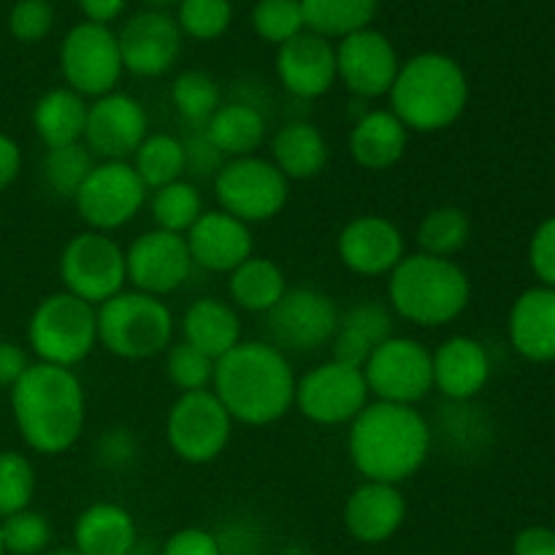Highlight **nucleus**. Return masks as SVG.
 Returning <instances> with one entry per match:
<instances>
[{"instance_id": "obj_1", "label": "nucleus", "mask_w": 555, "mask_h": 555, "mask_svg": "<svg viewBox=\"0 0 555 555\" xmlns=\"http://www.w3.org/2000/svg\"><path fill=\"white\" fill-rule=\"evenodd\" d=\"M296 383L298 374L285 352L266 339H242L215 363L211 393L233 423L266 428L291 415Z\"/></svg>"}, {"instance_id": "obj_2", "label": "nucleus", "mask_w": 555, "mask_h": 555, "mask_svg": "<svg viewBox=\"0 0 555 555\" xmlns=\"http://www.w3.org/2000/svg\"><path fill=\"white\" fill-rule=\"evenodd\" d=\"M347 428V455L361 480L401 486L431 455L434 428L417 406L369 401Z\"/></svg>"}, {"instance_id": "obj_3", "label": "nucleus", "mask_w": 555, "mask_h": 555, "mask_svg": "<svg viewBox=\"0 0 555 555\" xmlns=\"http://www.w3.org/2000/svg\"><path fill=\"white\" fill-rule=\"evenodd\" d=\"M11 415L22 442L38 455H63L81 439L87 393L74 369L33 361L9 390Z\"/></svg>"}, {"instance_id": "obj_4", "label": "nucleus", "mask_w": 555, "mask_h": 555, "mask_svg": "<svg viewBox=\"0 0 555 555\" xmlns=\"http://www.w3.org/2000/svg\"><path fill=\"white\" fill-rule=\"evenodd\" d=\"M469 76L444 52H421L401 63L388 92L390 112L410 133H442L464 117L469 106Z\"/></svg>"}, {"instance_id": "obj_5", "label": "nucleus", "mask_w": 555, "mask_h": 555, "mask_svg": "<svg viewBox=\"0 0 555 555\" xmlns=\"http://www.w3.org/2000/svg\"><path fill=\"white\" fill-rule=\"evenodd\" d=\"M472 280L453 258L406 253L388 276V307L393 318L417 328H444L466 312Z\"/></svg>"}, {"instance_id": "obj_6", "label": "nucleus", "mask_w": 555, "mask_h": 555, "mask_svg": "<svg viewBox=\"0 0 555 555\" xmlns=\"http://www.w3.org/2000/svg\"><path fill=\"white\" fill-rule=\"evenodd\" d=\"M177 318L166 298L125 287L98 307V345L119 361H150L173 345Z\"/></svg>"}, {"instance_id": "obj_7", "label": "nucleus", "mask_w": 555, "mask_h": 555, "mask_svg": "<svg viewBox=\"0 0 555 555\" xmlns=\"http://www.w3.org/2000/svg\"><path fill=\"white\" fill-rule=\"evenodd\" d=\"M98 347V307L57 291L36 304L27 320V350L38 363L74 369Z\"/></svg>"}, {"instance_id": "obj_8", "label": "nucleus", "mask_w": 555, "mask_h": 555, "mask_svg": "<svg viewBox=\"0 0 555 555\" xmlns=\"http://www.w3.org/2000/svg\"><path fill=\"white\" fill-rule=\"evenodd\" d=\"M217 209L253 225L276 220L291 201V182L260 155L231 157L211 179Z\"/></svg>"}, {"instance_id": "obj_9", "label": "nucleus", "mask_w": 555, "mask_h": 555, "mask_svg": "<svg viewBox=\"0 0 555 555\" xmlns=\"http://www.w3.org/2000/svg\"><path fill=\"white\" fill-rule=\"evenodd\" d=\"M57 271L63 291L92 307H101L128 287L125 247L112 233L90 228L65 242Z\"/></svg>"}, {"instance_id": "obj_10", "label": "nucleus", "mask_w": 555, "mask_h": 555, "mask_svg": "<svg viewBox=\"0 0 555 555\" xmlns=\"http://www.w3.org/2000/svg\"><path fill=\"white\" fill-rule=\"evenodd\" d=\"M233 426V417L211 390L179 393L166 415V442L179 461L204 466L225 453Z\"/></svg>"}, {"instance_id": "obj_11", "label": "nucleus", "mask_w": 555, "mask_h": 555, "mask_svg": "<svg viewBox=\"0 0 555 555\" xmlns=\"http://www.w3.org/2000/svg\"><path fill=\"white\" fill-rule=\"evenodd\" d=\"M339 307L318 287H287L282 301L266 314V341L291 356H312L328 347L339 328Z\"/></svg>"}, {"instance_id": "obj_12", "label": "nucleus", "mask_w": 555, "mask_h": 555, "mask_svg": "<svg viewBox=\"0 0 555 555\" xmlns=\"http://www.w3.org/2000/svg\"><path fill=\"white\" fill-rule=\"evenodd\" d=\"M150 190L130 160H98L70 204L90 231L114 233L144 211Z\"/></svg>"}, {"instance_id": "obj_13", "label": "nucleus", "mask_w": 555, "mask_h": 555, "mask_svg": "<svg viewBox=\"0 0 555 555\" xmlns=\"http://www.w3.org/2000/svg\"><path fill=\"white\" fill-rule=\"evenodd\" d=\"M60 74L65 87L87 101L117 90L125 74L117 33L95 22H79L60 43Z\"/></svg>"}, {"instance_id": "obj_14", "label": "nucleus", "mask_w": 555, "mask_h": 555, "mask_svg": "<svg viewBox=\"0 0 555 555\" xmlns=\"http://www.w3.org/2000/svg\"><path fill=\"white\" fill-rule=\"evenodd\" d=\"M369 401L372 393L363 379V369L345 366L328 358L298 377L293 410L301 412V417L314 426L339 428L350 426L366 410Z\"/></svg>"}, {"instance_id": "obj_15", "label": "nucleus", "mask_w": 555, "mask_h": 555, "mask_svg": "<svg viewBox=\"0 0 555 555\" xmlns=\"http://www.w3.org/2000/svg\"><path fill=\"white\" fill-rule=\"evenodd\" d=\"M372 401L417 406L434 390L431 350L421 339L393 334L363 363Z\"/></svg>"}, {"instance_id": "obj_16", "label": "nucleus", "mask_w": 555, "mask_h": 555, "mask_svg": "<svg viewBox=\"0 0 555 555\" xmlns=\"http://www.w3.org/2000/svg\"><path fill=\"white\" fill-rule=\"evenodd\" d=\"M125 271L130 291L166 298L190 280L193 258L184 236L150 228L125 247Z\"/></svg>"}, {"instance_id": "obj_17", "label": "nucleus", "mask_w": 555, "mask_h": 555, "mask_svg": "<svg viewBox=\"0 0 555 555\" xmlns=\"http://www.w3.org/2000/svg\"><path fill=\"white\" fill-rule=\"evenodd\" d=\"M146 135H150L146 108L128 92L114 90L87 106L81 144L92 152L95 160H130Z\"/></svg>"}, {"instance_id": "obj_18", "label": "nucleus", "mask_w": 555, "mask_h": 555, "mask_svg": "<svg viewBox=\"0 0 555 555\" xmlns=\"http://www.w3.org/2000/svg\"><path fill=\"white\" fill-rule=\"evenodd\" d=\"M399 68L401 60L393 41L374 27L345 36L336 47V76L361 101L388 95Z\"/></svg>"}, {"instance_id": "obj_19", "label": "nucleus", "mask_w": 555, "mask_h": 555, "mask_svg": "<svg viewBox=\"0 0 555 555\" xmlns=\"http://www.w3.org/2000/svg\"><path fill=\"white\" fill-rule=\"evenodd\" d=\"M182 38L177 16L163 9L139 11L117 33L125 70L139 79L166 76L182 54Z\"/></svg>"}, {"instance_id": "obj_20", "label": "nucleus", "mask_w": 555, "mask_h": 555, "mask_svg": "<svg viewBox=\"0 0 555 555\" xmlns=\"http://www.w3.org/2000/svg\"><path fill=\"white\" fill-rule=\"evenodd\" d=\"M336 255L352 274L379 280L406 258V236L388 217L358 215L336 236Z\"/></svg>"}, {"instance_id": "obj_21", "label": "nucleus", "mask_w": 555, "mask_h": 555, "mask_svg": "<svg viewBox=\"0 0 555 555\" xmlns=\"http://www.w3.org/2000/svg\"><path fill=\"white\" fill-rule=\"evenodd\" d=\"M276 76L293 98L318 101L339 81L336 47L312 30L298 33L296 38L276 47Z\"/></svg>"}, {"instance_id": "obj_22", "label": "nucleus", "mask_w": 555, "mask_h": 555, "mask_svg": "<svg viewBox=\"0 0 555 555\" xmlns=\"http://www.w3.org/2000/svg\"><path fill=\"white\" fill-rule=\"evenodd\" d=\"M491 372V356L475 336L455 334L431 350L434 390L442 393L450 404L475 401L488 388Z\"/></svg>"}, {"instance_id": "obj_23", "label": "nucleus", "mask_w": 555, "mask_h": 555, "mask_svg": "<svg viewBox=\"0 0 555 555\" xmlns=\"http://www.w3.org/2000/svg\"><path fill=\"white\" fill-rule=\"evenodd\" d=\"M193 266L211 274H231L255 255V236L247 222L225 215L222 209H206L184 236Z\"/></svg>"}, {"instance_id": "obj_24", "label": "nucleus", "mask_w": 555, "mask_h": 555, "mask_svg": "<svg viewBox=\"0 0 555 555\" xmlns=\"http://www.w3.org/2000/svg\"><path fill=\"white\" fill-rule=\"evenodd\" d=\"M406 496L401 486L361 480L347 496L341 520L347 534L361 545H383L393 540L406 520Z\"/></svg>"}, {"instance_id": "obj_25", "label": "nucleus", "mask_w": 555, "mask_h": 555, "mask_svg": "<svg viewBox=\"0 0 555 555\" xmlns=\"http://www.w3.org/2000/svg\"><path fill=\"white\" fill-rule=\"evenodd\" d=\"M509 345L531 363L555 361V287L537 285L520 293L509 309Z\"/></svg>"}, {"instance_id": "obj_26", "label": "nucleus", "mask_w": 555, "mask_h": 555, "mask_svg": "<svg viewBox=\"0 0 555 555\" xmlns=\"http://www.w3.org/2000/svg\"><path fill=\"white\" fill-rule=\"evenodd\" d=\"M410 130L390 108H372L363 112L350 128V157L363 171H390L399 166L410 146Z\"/></svg>"}, {"instance_id": "obj_27", "label": "nucleus", "mask_w": 555, "mask_h": 555, "mask_svg": "<svg viewBox=\"0 0 555 555\" xmlns=\"http://www.w3.org/2000/svg\"><path fill=\"white\" fill-rule=\"evenodd\" d=\"M396 318L388 304L361 301L339 314V328L331 339V358L345 366L363 369L374 350L396 334Z\"/></svg>"}, {"instance_id": "obj_28", "label": "nucleus", "mask_w": 555, "mask_h": 555, "mask_svg": "<svg viewBox=\"0 0 555 555\" xmlns=\"http://www.w3.org/2000/svg\"><path fill=\"white\" fill-rule=\"evenodd\" d=\"M179 334H182V341L193 345L195 350L220 361L244 339L242 314L225 298H195L179 320Z\"/></svg>"}, {"instance_id": "obj_29", "label": "nucleus", "mask_w": 555, "mask_h": 555, "mask_svg": "<svg viewBox=\"0 0 555 555\" xmlns=\"http://www.w3.org/2000/svg\"><path fill=\"white\" fill-rule=\"evenodd\" d=\"M269 160L287 182H309L325 171L331 160L328 139L318 125L307 119H291L269 141Z\"/></svg>"}, {"instance_id": "obj_30", "label": "nucleus", "mask_w": 555, "mask_h": 555, "mask_svg": "<svg viewBox=\"0 0 555 555\" xmlns=\"http://www.w3.org/2000/svg\"><path fill=\"white\" fill-rule=\"evenodd\" d=\"M74 551L79 555H133L139 526L133 515L114 502H95L74 520Z\"/></svg>"}, {"instance_id": "obj_31", "label": "nucleus", "mask_w": 555, "mask_h": 555, "mask_svg": "<svg viewBox=\"0 0 555 555\" xmlns=\"http://www.w3.org/2000/svg\"><path fill=\"white\" fill-rule=\"evenodd\" d=\"M204 133L215 144V150L225 160H231V157L258 155L266 133H269V122H266V114L255 103L231 101L222 103L211 114L209 122L204 125Z\"/></svg>"}, {"instance_id": "obj_32", "label": "nucleus", "mask_w": 555, "mask_h": 555, "mask_svg": "<svg viewBox=\"0 0 555 555\" xmlns=\"http://www.w3.org/2000/svg\"><path fill=\"white\" fill-rule=\"evenodd\" d=\"M87 106L90 101L74 92L70 87H54L43 92L33 106V130L47 150L81 144L87 125Z\"/></svg>"}, {"instance_id": "obj_33", "label": "nucleus", "mask_w": 555, "mask_h": 555, "mask_svg": "<svg viewBox=\"0 0 555 555\" xmlns=\"http://www.w3.org/2000/svg\"><path fill=\"white\" fill-rule=\"evenodd\" d=\"M287 274L276 260L253 255L228 274V301L238 312L269 314L287 293Z\"/></svg>"}, {"instance_id": "obj_34", "label": "nucleus", "mask_w": 555, "mask_h": 555, "mask_svg": "<svg viewBox=\"0 0 555 555\" xmlns=\"http://www.w3.org/2000/svg\"><path fill=\"white\" fill-rule=\"evenodd\" d=\"M130 166L152 193V190H160L166 184L184 179V173H188V152H184L179 135L150 133L141 141L139 150L133 152Z\"/></svg>"}, {"instance_id": "obj_35", "label": "nucleus", "mask_w": 555, "mask_h": 555, "mask_svg": "<svg viewBox=\"0 0 555 555\" xmlns=\"http://www.w3.org/2000/svg\"><path fill=\"white\" fill-rule=\"evenodd\" d=\"M377 5L379 0H301L304 25L328 41H341L363 27H372Z\"/></svg>"}, {"instance_id": "obj_36", "label": "nucleus", "mask_w": 555, "mask_h": 555, "mask_svg": "<svg viewBox=\"0 0 555 555\" xmlns=\"http://www.w3.org/2000/svg\"><path fill=\"white\" fill-rule=\"evenodd\" d=\"M472 238V220L461 206H434L421 217L415 231L417 253L455 258Z\"/></svg>"}, {"instance_id": "obj_37", "label": "nucleus", "mask_w": 555, "mask_h": 555, "mask_svg": "<svg viewBox=\"0 0 555 555\" xmlns=\"http://www.w3.org/2000/svg\"><path fill=\"white\" fill-rule=\"evenodd\" d=\"M146 206H150L155 228L168 233H179V236H188L190 228L206 211L204 195L188 179H179V182L166 184V188L152 190Z\"/></svg>"}, {"instance_id": "obj_38", "label": "nucleus", "mask_w": 555, "mask_h": 555, "mask_svg": "<svg viewBox=\"0 0 555 555\" xmlns=\"http://www.w3.org/2000/svg\"><path fill=\"white\" fill-rule=\"evenodd\" d=\"M171 103L190 128H204L211 114L222 106L220 85L201 68L182 70L171 85Z\"/></svg>"}, {"instance_id": "obj_39", "label": "nucleus", "mask_w": 555, "mask_h": 555, "mask_svg": "<svg viewBox=\"0 0 555 555\" xmlns=\"http://www.w3.org/2000/svg\"><path fill=\"white\" fill-rule=\"evenodd\" d=\"M95 157L87 150L85 144H70L60 146V150H47L41 163V177L43 184L52 195L65 201H74V195L79 193L81 182L87 179V173L95 166Z\"/></svg>"}, {"instance_id": "obj_40", "label": "nucleus", "mask_w": 555, "mask_h": 555, "mask_svg": "<svg viewBox=\"0 0 555 555\" xmlns=\"http://www.w3.org/2000/svg\"><path fill=\"white\" fill-rule=\"evenodd\" d=\"M36 466L25 453L0 450V520L30 509L36 496Z\"/></svg>"}, {"instance_id": "obj_41", "label": "nucleus", "mask_w": 555, "mask_h": 555, "mask_svg": "<svg viewBox=\"0 0 555 555\" xmlns=\"http://www.w3.org/2000/svg\"><path fill=\"white\" fill-rule=\"evenodd\" d=\"M233 22L231 0H179L177 25L193 41H215Z\"/></svg>"}, {"instance_id": "obj_42", "label": "nucleus", "mask_w": 555, "mask_h": 555, "mask_svg": "<svg viewBox=\"0 0 555 555\" xmlns=\"http://www.w3.org/2000/svg\"><path fill=\"white\" fill-rule=\"evenodd\" d=\"M166 377L179 393H195V390H211L215 379V358L195 350L188 341H177L166 352Z\"/></svg>"}, {"instance_id": "obj_43", "label": "nucleus", "mask_w": 555, "mask_h": 555, "mask_svg": "<svg viewBox=\"0 0 555 555\" xmlns=\"http://www.w3.org/2000/svg\"><path fill=\"white\" fill-rule=\"evenodd\" d=\"M0 534H3L5 555H41L52 545V524L36 509H22L0 520Z\"/></svg>"}, {"instance_id": "obj_44", "label": "nucleus", "mask_w": 555, "mask_h": 555, "mask_svg": "<svg viewBox=\"0 0 555 555\" xmlns=\"http://www.w3.org/2000/svg\"><path fill=\"white\" fill-rule=\"evenodd\" d=\"M253 27L263 41L282 47L307 30L301 0H258L253 9Z\"/></svg>"}, {"instance_id": "obj_45", "label": "nucleus", "mask_w": 555, "mask_h": 555, "mask_svg": "<svg viewBox=\"0 0 555 555\" xmlns=\"http://www.w3.org/2000/svg\"><path fill=\"white\" fill-rule=\"evenodd\" d=\"M54 5L49 0H16L9 14V33L22 43H38L52 33Z\"/></svg>"}, {"instance_id": "obj_46", "label": "nucleus", "mask_w": 555, "mask_h": 555, "mask_svg": "<svg viewBox=\"0 0 555 555\" xmlns=\"http://www.w3.org/2000/svg\"><path fill=\"white\" fill-rule=\"evenodd\" d=\"M92 459H95V464L106 472H130L135 459H139V442H135L130 428L112 426L95 439Z\"/></svg>"}, {"instance_id": "obj_47", "label": "nucleus", "mask_w": 555, "mask_h": 555, "mask_svg": "<svg viewBox=\"0 0 555 555\" xmlns=\"http://www.w3.org/2000/svg\"><path fill=\"white\" fill-rule=\"evenodd\" d=\"M529 263L542 285L555 287V217H547L531 236Z\"/></svg>"}, {"instance_id": "obj_48", "label": "nucleus", "mask_w": 555, "mask_h": 555, "mask_svg": "<svg viewBox=\"0 0 555 555\" xmlns=\"http://www.w3.org/2000/svg\"><path fill=\"white\" fill-rule=\"evenodd\" d=\"M157 555H222V547L215 531L201 529V526H188V529L173 531L163 542Z\"/></svg>"}, {"instance_id": "obj_49", "label": "nucleus", "mask_w": 555, "mask_h": 555, "mask_svg": "<svg viewBox=\"0 0 555 555\" xmlns=\"http://www.w3.org/2000/svg\"><path fill=\"white\" fill-rule=\"evenodd\" d=\"M184 152H188V173H195V177H211L220 171V166L225 163V157L215 150L209 139H206L204 128H193L190 135L182 139Z\"/></svg>"}, {"instance_id": "obj_50", "label": "nucleus", "mask_w": 555, "mask_h": 555, "mask_svg": "<svg viewBox=\"0 0 555 555\" xmlns=\"http://www.w3.org/2000/svg\"><path fill=\"white\" fill-rule=\"evenodd\" d=\"M33 366L30 352L11 339H0V388L11 390Z\"/></svg>"}, {"instance_id": "obj_51", "label": "nucleus", "mask_w": 555, "mask_h": 555, "mask_svg": "<svg viewBox=\"0 0 555 555\" xmlns=\"http://www.w3.org/2000/svg\"><path fill=\"white\" fill-rule=\"evenodd\" d=\"M513 555H555V531L547 526H529L515 537Z\"/></svg>"}, {"instance_id": "obj_52", "label": "nucleus", "mask_w": 555, "mask_h": 555, "mask_svg": "<svg viewBox=\"0 0 555 555\" xmlns=\"http://www.w3.org/2000/svg\"><path fill=\"white\" fill-rule=\"evenodd\" d=\"M22 171V146L14 135L0 130V195L20 179Z\"/></svg>"}, {"instance_id": "obj_53", "label": "nucleus", "mask_w": 555, "mask_h": 555, "mask_svg": "<svg viewBox=\"0 0 555 555\" xmlns=\"http://www.w3.org/2000/svg\"><path fill=\"white\" fill-rule=\"evenodd\" d=\"M79 9L87 16L85 22L108 27L114 20L122 16V11L128 9V0H79Z\"/></svg>"}, {"instance_id": "obj_54", "label": "nucleus", "mask_w": 555, "mask_h": 555, "mask_svg": "<svg viewBox=\"0 0 555 555\" xmlns=\"http://www.w3.org/2000/svg\"><path fill=\"white\" fill-rule=\"evenodd\" d=\"M144 3L152 5V9H166V5L179 3V0H144Z\"/></svg>"}, {"instance_id": "obj_55", "label": "nucleus", "mask_w": 555, "mask_h": 555, "mask_svg": "<svg viewBox=\"0 0 555 555\" xmlns=\"http://www.w3.org/2000/svg\"><path fill=\"white\" fill-rule=\"evenodd\" d=\"M41 555H79L74 551V547H60V551H47V553H41Z\"/></svg>"}, {"instance_id": "obj_56", "label": "nucleus", "mask_w": 555, "mask_h": 555, "mask_svg": "<svg viewBox=\"0 0 555 555\" xmlns=\"http://www.w3.org/2000/svg\"><path fill=\"white\" fill-rule=\"evenodd\" d=\"M0 555H5V547H3V534H0Z\"/></svg>"}, {"instance_id": "obj_57", "label": "nucleus", "mask_w": 555, "mask_h": 555, "mask_svg": "<svg viewBox=\"0 0 555 555\" xmlns=\"http://www.w3.org/2000/svg\"><path fill=\"white\" fill-rule=\"evenodd\" d=\"M49 3H52V0H49Z\"/></svg>"}]
</instances>
